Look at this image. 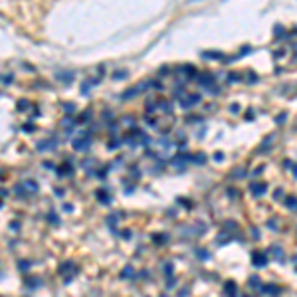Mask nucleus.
<instances>
[{
    "label": "nucleus",
    "instance_id": "f257e3e1",
    "mask_svg": "<svg viewBox=\"0 0 297 297\" xmlns=\"http://www.w3.org/2000/svg\"><path fill=\"white\" fill-rule=\"evenodd\" d=\"M26 188H30V190H34V192H38V184H36L34 180H26Z\"/></svg>",
    "mask_w": 297,
    "mask_h": 297
}]
</instances>
